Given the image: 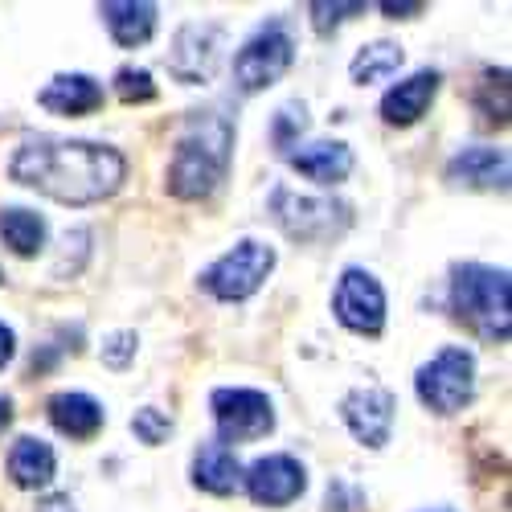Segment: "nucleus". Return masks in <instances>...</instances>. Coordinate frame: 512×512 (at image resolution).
I'll use <instances>...</instances> for the list:
<instances>
[{
	"mask_svg": "<svg viewBox=\"0 0 512 512\" xmlns=\"http://www.w3.org/2000/svg\"><path fill=\"white\" fill-rule=\"evenodd\" d=\"M17 185H29L62 205H95L119 193L127 164L115 148L91 140H25L9 164Z\"/></svg>",
	"mask_w": 512,
	"mask_h": 512,
	"instance_id": "f257e3e1",
	"label": "nucleus"
},
{
	"mask_svg": "<svg viewBox=\"0 0 512 512\" xmlns=\"http://www.w3.org/2000/svg\"><path fill=\"white\" fill-rule=\"evenodd\" d=\"M230 148H234V127L222 115L213 111L193 115L177 144L173 164H168V193L181 201L209 197L230 168Z\"/></svg>",
	"mask_w": 512,
	"mask_h": 512,
	"instance_id": "f03ea898",
	"label": "nucleus"
},
{
	"mask_svg": "<svg viewBox=\"0 0 512 512\" xmlns=\"http://www.w3.org/2000/svg\"><path fill=\"white\" fill-rule=\"evenodd\" d=\"M451 312L488 345H504L512 332V283L508 271L484 263H459L451 271Z\"/></svg>",
	"mask_w": 512,
	"mask_h": 512,
	"instance_id": "7ed1b4c3",
	"label": "nucleus"
},
{
	"mask_svg": "<svg viewBox=\"0 0 512 512\" xmlns=\"http://www.w3.org/2000/svg\"><path fill=\"white\" fill-rule=\"evenodd\" d=\"M414 390L422 406H431L435 414H459L476 398V357L459 345L439 349L414 373Z\"/></svg>",
	"mask_w": 512,
	"mask_h": 512,
	"instance_id": "20e7f679",
	"label": "nucleus"
},
{
	"mask_svg": "<svg viewBox=\"0 0 512 512\" xmlns=\"http://www.w3.org/2000/svg\"><path fill=\"white\" fill-rule=\"evenodd\" d=\"M271 213L287 238L295 242H328L340 238L353 222V209L345 201H328V197H300L291 189L271 193Z\"/></svg>",
	"mask_w": 512,
	"mask_h": 512,
	"instance_id": "39448f33",
	"label": "nucleus"
},
{
	"mask_svg": "<svg viewBox=\"0 0 512 512\" xmlns=\"http://www.w3.org/2000/svg\"><path fill=\"white\" fill-rule=\"evenodd\" d=\"M271 271H275V250L254 242V238H242L213 267H205L201 287L213 295V300L234 304V300H250V295L267 283Z\"/></svg>",
	"mask_w": 512,
	"mask_h": 512,
	"instance_id": "423d86ee",
	"label": "nucleus"
},
{
	"mask_svg": "<svg viewBox=\"0 0 512 512\" xmlns=\"http://www.w3.org/2000/svg\"><path fill=\"white\" fill-rule=\"evenodd\" d=\"M291 58H295V46H291L287 25H283V21L263 25V29L254 33L246 46L234 54V82H238V91L254 95V91L275 87V82L287 74Z\"/></svg>",
	"mask_w": 512,
	"mask_h": 512,
	"instance_id": "0eeeda50",
	"label": "nucleus"
},
{
	"mask_svg": "<svg viewBox=\"0 0 512 512\" xmlns=\"http://www.w3.org/2000/svg\"><path fill=\"white\" fill-rule=\"evenodd\" d=\"M213 406V422H218V443H254L275 431V406L267 394L259 390H242V386H226L213 390L209 398Z\"/></svg>",
	"mask_w": 512,
	"mask_h": 512,
	"instance_id": "6e6552de",
	"label": "nucleus"
},
{
	"mask_svg": "<svg viewBox=\"0 0 512 512\" xmlns=\"http://www.w3.org/2000/svg\"><path fill=\"white\" fill-rule=\"evenodd\" d=\"M332 312L357 336H381V328H386V291H381V283L369 271L349 267L336 283Z\"/></svg>",
	"mask_w": 512,
	"mask_h": 512,
	"instance_id": "1a4fd4ad",
	"label": "nucleus"
},
{
	"mask_svg": "<svg viewBox=\"0 0 512 512\" xmlns=\"http://www.w3.org/2000/svg\"><path fill=\"white\" fill-rule=\"evenodd\" d=\"M242 488H246V496L254 504L283 508V504L304 496L308 472H304V463L291 459V455H263V459H254L242 472Z\"/></svg>",
	"mask_w": 512,
	"mask_h": 512,
	"instance_id": "9d476101",
	"label": "nucleus"
},
{
	"mask_svg": "<svg viewBox=\"0 0 512 512\" xmlns=\"http://www.w3.org/2000/svg\"><path fill=\"white\" fill-rule=\"evenodd\" d=\"M340 414H345L349 431L365 447L381 451L390 443V431H394V394L390 390H377V386L353 390V394H345V402H340Z\"/></svg>",
	"mask_w": 512,
	"mask_h": 512,
	"instance_id": "9b49d317",
	"label": "nucleus"
},
{
	"mask_svg": "<svg viewBox=\"0 0 512 512\" xmlns=\"http://www.w3.org/2000/svg\"><path fill=\"white\" fill-rule=\"evenodd\" d=\"M218 46H222V29L218 25H185L173 41V54H168V70L181 82H205L218 62Z\"/></svg>",
	"mask_w": 512,
	"mask_h": 512,
	"instance_id": "f8f14e48",
	"label": "nucleus"
},
{
	"mask_svg": "<svg viewBox=\"0 0 512 512\" xmlns=\"http://www.w3.org/2000/svg\"><path fill=\"white\" fill-rule=\"evenodd\" d=\"M447 181L455 189H476V193L508 189V152L504 148H463L447 164Z\"/></svg>",
	"mask_w": 512,
	"mask_h": 512,
	"instance_id": "ddd939ff",
	"label": "nucleus"
},
{
	"mask_svg": "<svg viewBox=\"0 0 512 512\" xmlns=\"http://www.w3.org/2000/svg\"><path fill=\"white\" fill-rule=\"evenodd\" d=\"M439 70H418L410 74L406 82H398V87L386 91V99H381V119H386L390 127H410L418 123L426 111H431L435 95H439Z\"/></svg>",
	"mask_w": 512,
	"mask_h": 512,
	"instance_id": "4468645a",
	"label": "nucleus"
},
{
	"mask_svg": "<svg viewBox=\"0 0 512 512\" xmlns=\"http://www.w3.org/2000/svg\"><path fill=\"white\" fill-rule=\"evenodd\" d=\"M287 160H291V168H295L300 177H308V181H316V185H324V189L349 181V173H353V152H349V144H340V140L304 144L300 152H291Z\"/></svg>",
	"mask_w": 512,
	"mask_h": 512,
	"instance_id": "2eb2a0df",
	"label": "nucleus"
},
{
	"mask_svg": "<svg viewBox=\"0 0 512 512\" xmlns=\"http://www.w3.org/2000/svg\"><path fill=\"white\" fill-rule=\"evenodd\" d=\"M99 17L107 21L111 37L123 50H136L144 41H152L160 9L148 5V0H107V5H99Z\"/></svg>",
	"mask_w": 512,
	"mask_h": 512,
	"instance_id": "dca6fc26",
	"label": "nucleus"
},
{
	"mask_svg": "<svg viewBox=\"0 0 512 512\" xmlns=\"http://www.w3.org/2000/svg\"><path fill=\"white\" fill-rule=\"evenodd\" d=\"M37 103L46 111H54V115L78 119V115H91V111L103 107V87L91 74H58L50 87L37 95Z\"/></svg>",
	"mask_w": 512,
	"mask_h": 512,
	"instance_id": "f3484780",
	"label": "nucleus"
},
{
	"mask_svg": "<svg viewBox=\"0 0 512 512\" xmlns=\"http://www.w3.org/2000/svg\"><path fill=\"white\" fill-rule=\"evenodd\" d=\"M193 484L201 492H213V496H230L242 488V463L234 455V447L226 443H205L197 455H193Z\"/></svg>",
	"mask_w": 512,
	"mask_h": 512,
	"instance_id": "a211bd4d",
	"label": "nucleus"
},
{
	"mask_svg": "<svg viewBox=\"0 0 512 512\" xmlns=\"http://www.w3.org/2000/svg\"><path fill=\"white\" fill-rule=\"evenodd\" d=\"M46 410H50V422L70 439H95L103 426V406L91 394H74V390L54 394L46 402Z\"/></svg>",
	"mask_w": 512,
	"mask_h": 512,
	"instance_id": "6ab92c4d",
	"label": "nucleus"
},
{
	"mask_svg": "<svg viewBox=\"0 0 512 512\" xmlns=\"http://www.w3.org/2000/svg\"><path fill=\"white\" fill-rule=\"evenodd\" d=\"M58 472V455L50 443H41L33 435L17 439L13 451H9V476L17 488H46Z\"/></svg>",
	"mask_w": 512,
	"mask_h": 512,
	"instance_id": "aec40b11",
	"label": "nucleus"
},
{
	"mask_svg": "<svg viewBox=\"0 0 512 512\" xmlns=\"http://www.w3.org/2000/svg\"><path fill=\"white\" fill-rule=\"evenodd\" d=\"M0 234H5V246L21 259L37 254L46 246V218L25 205H13V209H0Z\"/></svg>",
	"mask_w": 512,
	"mask_h": 512,
	"instance_id": "412c9836",
	"label": "nucleus"
},
{
	"mask_svg": "<svg viewBox=\"0 0 512 512\" xmlns=\"http://www.w3.org/2000/svg\"><path fill=\"white\" fill-rule=\"evenodd\" d=\"M402 58H406V54H402V46H394V41H369V46L353 58L349 74H353L357 87H369V82H381V78L398 74Z\"/></svg>",
	"mask_w": 512,
	"mask_h": 512,
	"instance_id": "4be33fe9",
	"label": "nucleus"
},
{
	"mask_svg": "<svg viewBox=\"0 0 512 512\" xmlns=\"http://www.w3.org/2000/svg\"><path fill=\"white\" fill-rule=\"evenodd\" d=\"M476 111L484 123H508V70H484L476 82Z\"/></svg>",
	"mask_w": 512,
	"mask_h": 512,
	"instance_id": "5701e85b",
	"label": "nucleus"
},
{
	"mask_svg": "<svg viewBox=\"0 0 512 512\" xmlns=\"http://www.w3.org/2000/svg\"><path fill=\"white\" fill-rule=\"evenodd\" d=\"M115 95L123 103H152L156 99V82H152V74L144 66H123L115 74Z\"/></svg>",
	"mask_w": 512,
	"mask_h": 512,
	"instance_id": "b1692460",
	"label": "nucleus"
},
{
	"mask_svg": "<svg viewBox=\"0 0 512 512\" xmlns=\"http://www.w3.org/2000/svg\"><path fill=\"white\" fill-rule=\"evenodd\" d=\"M308 13H312V29L316 33H332V29L345 25L349 17H361L365 5H361V0H349V5H340V0H336V5H332V0H312Z\"/></svg>",
	"mask_w": 512,
	"mask_h": 512,
	"instance_id": "393cba45",
	"label": "nucleus"
},
{
	"mask_svg": "<svg viewBox=\"0 0 512 512\" xmlns=\"http://www.w3.org/2000/svg\"><path fill=\"white\" fill-rule=\"evenodd\" d=\"M132 431H136L140 443L160 447L168 435H173V418H168L164 410H156V406H144V410H136V418H132Z\"/></svg>",
	"mask_w": 512,
	"mask_h": 512,
	"instance_id": "a878e982",
	"label": "nucleus"
},
{
	"mask_svg": "<svg viewBox=\"0 0 512 512\" xmlns=\"http://www.w3.org/2000/svg\"><path fill=\"white\" fill-rule=\"evenodd\" d=\"M304 127H308L304 103H287V107L279 111V119H275V144H279V148H291V140L300 136Z\"/></svg>",
	"mask_w": 512,
	"mask_h": 512,
	"instance_id": "bb28decb",
	"label": "nucleus"
},
{
	"mask_svg": "<svg viewBox=\"0 0 512 512\" xmlns=\"http://www.w3.org/2000/svg\"><path fill=\"white\" fill-rule=\"evenodd\" d=\"M136 345H140L136 332H115V336L107 340V345H103V361H107L111 369H123L127 361L136 357Z\"/></svg>",
	"mask_w": 512,
	"mask_h": 512,
	"instance_id": "cd10ccee",
	"label": "nucleus"
},
{
	"mask_svg": "<svg viewBox=\"0 0 512 512\" xmlns=\"http://www.w3.org/2000/svg\"><path fill=\"white\" fill-rule=\"evenodd\" d=\"M426 5L422 0H381V13H386L390 21H410V17H418Z\"/></svg>",
	"mask_w": 512,
	"mask_h": 512,
	"instance_id": "c85d7f7f",
	"label": "nucleus"
},
{
	"mask_svg": "<svg viewBox=\"0 0 512 512\" xmlns=\"http://www.w3.org/2000/svg\"><path fill=\"white\" fill-rule=\"evenodd\" d=\"M13 353H17V336H13V328L0 324V369L13 361Z\"/></svg>",
	"mask_w": 512,
	"mask_h": 512,
	"instance_id": "c756f323",
	"label": "nucleus"
},
{
	"mask_svg": "<svg viewBox=\"0 0 512 512\" xmlns=\"http://www.w3.org/2000/svg\"><path fill=\"white\" fill-rule=\"evenodd\" d=\"M37 512H74V500L70 496H46V500H37Z\"/></svg>",
	"mask_w": 512,
	"mask_h": 512,
	"instance_id": "7c9ffc66",
	"label": "nucleus"
},
{
	"mask_svg": "<svg viewBox=\"0 0 512 512\" xmlns=\"http://www.w3.org/2000/svg\"><path fill=\"white\" fill-rule=\"evenodd\" d=\"M13 422V402L9 398H0V435H5V426Z\"/></svg>",
	"mask_w": 512,
	"mask_h": 512,
	"instance_id": "2f4dec72",
	"label": "nucleus"
},
{
	"mask_svg": "<svg viewBox=\"0 0 512 512\" xmlns=\"http://www.w3.org/2000/svg\"><path fill=\"white\" fill-rule=\"evenodd\" d=\"M435 512H451V508H435Z\"/></svg>",
	"mask_w": 512,
	"mask_h": 512,
	"instance_id": "473e14b6",
	"label": "nucleus"
}]
</instances>
